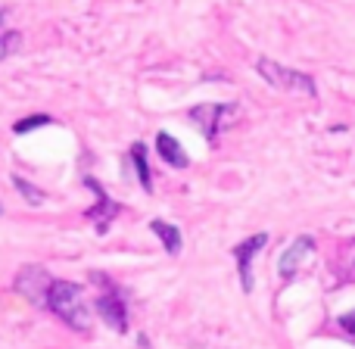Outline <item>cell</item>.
<instances>
[{
	"label": "cell",
	"instance_id": "obj_9",
	"mask_svg": "<svg viewBox=\"0 0 355 349\" xmlns=\"http://www.w3.org/2000/svg\"><path fill=\"white\" fill-rule=\"evenodd\" d=\"M156 153H159V160L172 169H187L190 166V156L184 153V147L168 135V131H159V135H156Z\"/></svg>",
	"mask_w": 355,
	"mask_h": 349
},
{
	"label": "cell",
	"instance_id": "obj_15",
	"mask_svg": "<svg viewBox=\"0 0 355 349\" xmlns=\"http://www.w3.org/2000/svg\"><path fill=\"white\" fill-rule=\"evenodd\" d=\"M337 325L343 327V331L349 334V337H355V309H352V312H346V315H340Z\"/></svg>",
	"mask_w": 355,
	"mask_h": 349
},
{
	"label": "cell",
	"instance_id": "obj_7",
	"mask_svg": "<svg viewBox=\"0 0 355 349\" xmlns=\"http://www.w3.org/2000/svg\"><path fill=\"white\" fill-rule=\"evenodd\" d=\"M50 281H53V278H50L41 265H22V269H19V275H16V281H12V287H16V293H22L28 303L44 306Z\"/></svg>",
	"mask_w": 355,
	"mask_h": 349
},
{
	"label": "cell",
	"instance_id": "obj_3",
	"mask_svg": "<svg viewBox=\"0 0 355 349\" xmlns=\"http://www.w3.org/2000/svg\"><path fill=\"white\" fill-rule=\"evenodd\" d=\"M94 281L103 287V293H100L97 303H94L97 312H100V318H103L112 331L125 334L128 331V303H125V296L119 293L116 284H110V278H106L103 271H94Z\"/></svg>",
	"mask_w": 355,
	"mask_h": 349
},
{
	"label": "cell",
	"instance_id": "obj_11",
	"mask_svg": "<svg viewBox=\"0 0 355 349\" xmlns=\"http://www.w3.org/2000/svg\"><path fill=\"white\" fill-rule=\"evenodd\" d=\"M131 162H135V172H137V181L147 194H153V172H150V150L147 144L135 141L131 144Z\"/></svg>",
	"mask_w": 355,
	"mask_h": 349
},
{
	"label": "cell",
	"instance_id": "obj_8",
	"mask_svg": "<svg viewBox=\"0 0 355 349\" xmlns=\"http://www.w3.org/2000/svg\"><path fill=\"white\" fill-rule=\"evenodd\" d=\"M312 253H315V237H309V234H300V237H296L293 244L287 246V253L281 256V262H277V275H281L284 281H293V278L300 275L302 262H306Z\"/></svg>",
	"mask_w": 355,
	"mask_h": 349
},
{
	"label": "cell",
	"instance_id": "obj_1",
	"mask_svg": "<svg viewBox=\"0 0 355 349\" xmlns=\"http://www.w3.org/2000/svg\"><path fill=\"white\" fill-rule=\"evenodd\" d=\"M44 309H50V312H53L62 325L72 327V331H78V334L91 331V309H87L85 287H81V284H75V281H50Z\"/></svg>",
	"mask_w": 355,
	"mask_h": 349
},
{
	"label": "cell",
	"instance_id": "obj_6",
	"mask_svg": "<svg viewBox=\"0 0 355 349\" xmlns=\"http://www.w3.org/2000/svg\"><path fill=\"white\" fill-rule=\"evenodd\" d=\"M85 187H91V190H94V196H97V203H94V206L85 212V219L97 225V234H106V231H110V225L116 221V215L122 212V206L110 200V194L103 190V184H100L97 178L85 175Z\"/></svg>",
	"mask_w": 355,
	"mask_h": 349
},
{
	"label": "cell",
	"instance_id": "obj_13",
	"mask_svg": "<svg viewBox=\"0 0 355 349\" xmlns=\"http://www.w3.org/2000/svg\"><path fill=\"white\" fill-rule=\"evenodd\" d=\"M47 125H53V119L50 116H25V119H19V122L12 125V135H28V131L47 128Z\"/></svg>",
	"mask_w": 355,
	"mask_h": 349
},
{
	"label": "cell",
	"instance_id": "obj_10",
	"mask_svg": "<svg viewBox=\"0 0 355 349\" xmlns=\"http://www.w3.org/2000/svg\"><path fill=\"white\" fill-rule=\"evenodd\" d=\"M150 231L162 240V250H166L168 256H178V253H181L184 234H181V228H178V225H172V221H162V219H153V221H150Z\"/></svg>",
	"mask_w": 355,
	"mask_h": 349
},
{
	"label": "cell",
	"instance_id": "obj_14",
	"mask_svg": "<svg viewBox=\"0 0 355 349\" xmlns=\"http://www.w3.org/2000/svg\"><path fill=\"white\" fill-rule=\"evenodd\" d=\"M19 47H22V35L19 31H3L0 35V62L10 60L12 53H19Z\"/></svg>",
	"mask_w": 355,
	"mask_h": 349
},
{
	"label": "cell",
	"instance_id": "obj_12",
	"mask_svg": "<svg viewBox=\"0 0 355 349\" xmlns=\"http://www.w3.org/2000/svg\"><path fill=\"white\" fill-rule=\"evenodd\" d=\"M12 187H16L19 194H22L25 200L31 203V206H41V203H44V190H41V187H35L31 181H25L22 175H12Z\"/></svg>",
	"mask_w": 355,
	"mask_h": 349
},
{
	"label": "cell",
	"instance_id": "obj_16",
	"mask_svg": "<svg viewBox=\"0 0 355 349\" xmlns=\"http://www.w3.org/2000/svg\"><path fill=\"white\" fill-rule=\"evenodd\" d=\"M3 19H6V10H0V25H3Z\"/></svg>",
	"mask_w": 355,
	"mask_h": 349
},
{
	"label": "cell",
	"instance_id": "obj_4",
	"mask_svg": "<svg viewBox=\"0 0 355 349\" xmlns=\"http://www.w3.org/2000/svg\"><path fill=\"white\" fill-rule=\"evenodd\" d=\"M237 103H218V100H212V103H200L193 106V110L187 112V119L196 125V131H200L206 141H218V131L225 128L227 122H231L234 116H237Z\"/></svg>",
	"mask_w": 355,
	"mask_h": 349
},
{
	"label": "cell",
	"instance_id": "obj_5",
	"mask_svg": "<svg viewBox=\"0 0 355 349\" xmlns=\"http://www.w3.org/2000/svg\"><path fill=\"white\" fill-rule=\"evenodd\" d=\"M268 246V234H252V237L240 240L237 246L231 250L234 262H237V275H240V287H243V293H252L256 290V278H252V259L259 256V253Z\"/></svg>",
	"mask_w": 355,
	"mask_h": 349
},
{
	"label": "cell",
	"instance_id": "obj_2",
	"mask_svg": "<svg viewBox=\"0 0 355 349\" xmlns=\"http://www.w3.org/2000/svg\"><path fill=\"white\" fill-rule=\"evenodd\" d=\"M256 72L262 75V81H268V85L277 87V91L300 94V97H309V100L318 97V85H315V78H312L309 72H300V69L281 66V62L268 60V56L256 62Z\"/></svg>",
	"mask_w": 355,
	"mask_h": 349
}]
</instances>
